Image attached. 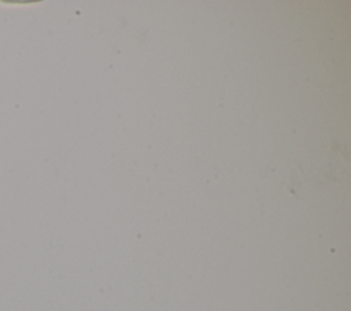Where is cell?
Here are the masks:
<instances>
[]
</instances>
